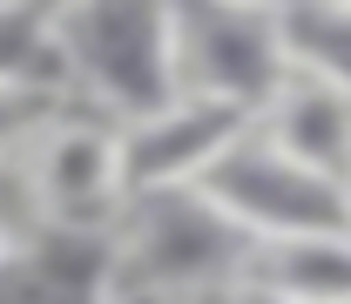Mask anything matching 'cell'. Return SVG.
Instances as JSON below:
<instances>
[{
    "label": "cell",
    "instance_id": "16",
    "mask_svg": "<svg viewBox=\"0 0 351 304\" xmlns=\"http://www.w3.org/2000/svg\"><path fill=\"white\" fill-rule=\"evenodd\" d=\"M230 7H257V14H291L298 0H230Z\"/></svg>",
    "mask_w": 351,
    "mask_h": 304
},
{
    "label": "cell",
    "instance_id": "18",
    "mask_svg": "<svg viewBox=\"0 0 351 304\" xmlns=\"http://www.w3.org/2000/svg\"><path fill=\"white\" fill-rule=\"evenodd\" d=\"M338 7H351V0H338Z\"/></svg>",
    "mask_w": 351,
    "mask_h": 304
},
{
    "label": "cell",
    "instance_id": "4",
    "mask_svg": "<svg viewBox=\"0 0 351 304\" xmlns=\"http://www.w3.org/2000/svg\"><path fill=\"white\" fill-rule=\"evenodd\" d=\"M196 189L257 250L304 244V237H345L351 230V183H331V176L304 169L298 156H284L263 129H250Z\"/></svg>",
    "mask_w": 351,
    "mask_h": 304
},
{
    "label": "cell",
    "instance_id": "9",
    "mask_svg": "<svg viewBox=\"0 0 351 304\" xmlns=\"http://www.w3.org/2000/svg\"><path fill=\"white\" fill-rule=\"evenodd\" d=\"M250 284H270L298 304H351V230L345 237H304V244H277L257 250Z\"/></svg>",
    "mask_w": 351,
    "mask_h": 304
},
{
    "label": "cell",
    "instance_id": "6",
    "mask_svg": "<svg viewBox=\"0 0 351 304\" xmlns=\"http://www.w3.org/2000/svg\"><path fill=\"white\" fill-rule=\"evenodd\" d=\"M291 68L284 14L230 7V0H182V75L203 95H230L263 108V95Z\"/></svg>",
    "mask_w": 351,
    "mask_h": 304
},
{
    "label": "cell",
    "instance_id": "1",
    "mask_svg": "<svg viewBox=\"0 0 351 304\" xmlns=\"http://www.w3.org/2000/svg\"><path fill=\"white\" fill-rule=\"evenodd\" d=\"M54 47L75 102L122 129L189 88L182 0H54Z\"/></svg>",
    "mask_w": 351,
    "mask_h": 304
},
{
    "label": "cell",
    "instance_id": "17",
    "mask_svg": "<svg viewBox=\"0 0 351 304\" xmlns=\"http://www.w3.org/2000/svg\"><path fill=\"white\" fill-rule=\"evenodd\" d=\"M0 7H14V0H0Z\"/></svg>",
    "mask_w": 351,
    "mask_h": 304
},
{
    "label": "cell",
    "instance_id": "2",
    "mask_svg": "<svg viewBox=\"0 0 351 304\" xmlns=\"http://www.w3.org/2000/svg\"><path fill=\"white\" fill-rule=\"evenodd\" d=\"M257 244L203 189L135 196L115 230V291L122 298H210L250 284Z\"/></svg>",
    "mask_w": 351,
    "mask_h": 304
},
{
    "label": "cell",
    "instance_id": "7",
    "mask_svg": "<svg viewBox=\"0 0 351 304\" xmlns=\"http://www.w3.org/2000/svg\"><path fill=\"white\" fill-rule=\"evenodd\" d=\"M257 129L284 149V156H298L304 169L331 176V183H351V88L331 82V75H317L304 61H291L277 88L263 95L257 108Z\"/></svg>",
    "mask_w": 351,
    "mask_h": 304
},
{
    "label": "cell",
    "instance_id": "13",
    "mask_svg": "<svg viewBox=\"0 0 351 304\" xmlns=\"http://www.w3.org/2000/svg\"><path fill=\"white\" fill-rule=\"evenodd\" d=\"M27 230H34L27 217H7V210H0V264H7L14 250H21V244H27Z\"/></svg>",
    "mask_w": 351,
    "mask_h": 304
},
{
    "label": "cell",
    "instance_id": "10",
    "mask_svg": "<svg viewBox=\"0 0 351 304\" xmlns=\"http://www.w3.org/2000/svg\"><path fill=\"white\" fill-rule=\"evenodd\" d=\"M0 82H54V88H68L61 47H54V0H14V7H0Z\"/></svg>",
    "mask_w": 351,
    "mask_h": 304
},
{
    "label": "cell",
    "instance_id": "11",
    "mask_svg": "<svg viewBox=\"0 0 351 304\" xmlns=\"http://www.w3.org/2000/svg\"><path fill=\"white\" fill-rule=\"evenodd\" d=\"M284 54L351 88V7H338V0H298L284 14Z\"/></svg>",
    "mask_w": 351,
    "mask_h": 304
},
{
    "label": "cell",
    "instance_id": "14",
    "mask_svg": "<svg viewBox=\"0 0 351 304\" xmlns=\"http://www.w3.org/2000/svg\"><path fill=\"white\" fill-rule=\"evenodd\" d=\"M115 304H237V291H210V298H122L115 291Z\"/></svg>",
    "mask_w": 351,
    "mask_h": 304
},
{
    "label": "cell",
    "instance_id": "12",
    "mask_svg": "<svg viewBox=\"0 0 351 304\" xmlns=\"http://www.w3.org/2000/svg\"><path fill=\"white\" fill-rule=\"evenodd\" d=\"M68 108H75V95L54 88V82H0V176L21 169L27 149H34Z\"/></svg>",
    "mask_w": 351,
    "mask_h": 304
},
{
    "label": "cell",
    "instance_id": "5",
    "mask_svg": "<svg viewBox=\"0 0 351 304\" xmlns=\"http://www.w3.org/2000/svg\"><path fill=\"white\" fill-rule=\"evenodd\" d=\"M250 129H257V108H250V102L182 88L169 108H156V115H142V122H129V129H122L129 189H135V196L196 189V183L217 169V163H223V156H230Z\"/></svg>",
    "mask_w": 351,
    "mask_h": 304
},
{
    "label": "cell",
    "instance_id": "3",
    "mask_svg": "<svg viewBox=\"0 0 351 304\" xmlns=\"http://www.w3.org/2000/svg\"><path fill=\"white\" fill-rule=\"evenodd\" d=\"M21 203H27L34 230L115 237L122 217L135 210L129 163H122V122H108V115H95V108L75 102L27 149V163H21Z\"/></svg>",
    "mask_w": 351,
    "mask_h": 304
},
{
    "label": "cell",
    "instance_id": "15",
    "mask_svg": "<svg viewBox=\"0 0 351 304\" xmlns=\"http://www.w3.org/2000/svg\"><path fill=\"white\" fill-rule=\"evenodd\" d=\"M237 304H298V298H284V291H270V284H243Z\"/></svg>",
    "mask_w": 351,
    "mask_h": 304
},
{
    "label": "cell",
    "instance_id": "8",
    "mask_svg": "<svg viewBox=\"0 0 351 304\" xmlns=\"http://www.w3.org/2000/svg\"><path fill=\"white\" fill-rule=\"evenodd\" d=\"M0 304H115V237L27 230L0 264Z\"/></svg>",
    "mask_w": 351,
    "mask_h": 304
}]
</instances>
